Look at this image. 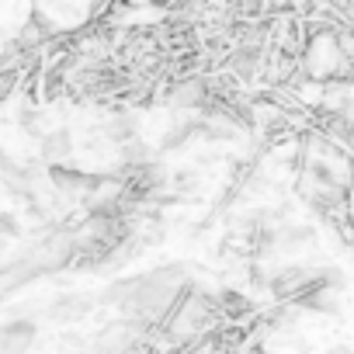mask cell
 Masks as SVG:
<instances>
[{"label":"cell","mask_w":354,"mask_h":354,"mask_svg":"<svg viewBox=\"0 0 354 354\" xmlns=\"http://www.w3.org/2000/svg\"><path fill=\"white\" fill-rule=\"evenodd\" d=\"M91 313V302L84 299V295H66V299H59L56 306H53V319L56 323H77V319H84Z\"/></svg>","instance_id":"cell-3"},{"label":"cell","mask_w":354,"mask_h":354,"mask_svg":"<svg viewBox=\"0 0 354 354\" xmlns=\"http://www.w3.org/2000/svg\"><path fill=\"white\" fill-rule=\"evenodd\" d=\"M11 236H18V223L11 216H0V243L11 240Z\"/></svg>","instance_id":"cell-6"},{"label":"cell","mask_w":354,"mask_h":354,"mask_svg":"<svg viewBox=\"0 0 354 354\" xmlns=\"http://www.w3.org/2000/svg\"><path fill=\"white\" fill-rule=\"evenodd\" d=\"M108 139H111V142H118V146L132 142V139H136V118H129V115L111 118V122H108Z\"/></svg>","instance_id":"cell-5"},{"label":"cell","mask_w":354,"mask_h":354,"mask_svg":"<svg viewBox=\"0 0 354 354\" xmlns=\"http://www.w3.org/2000/svg\"><path fill=\"white\" fill-rule=\"evenodd\" d=\"M330 354H351V351H347V347H333Z\"/></svg>","instance_id":"cell-7"},{"label":"cell","mask_w":354,"mask_h":354,"mask_svg":"<svg viewBox=\"0 0 354 354\" xmlns=\"http://www.w3.org/2000/svg\"><path fill=\"white\" fill-rule=\"evenodd\" d=\"M70 149H73L70 132H49V136L42 139V156H46V160H66Z\"/></svg>","instance_id":"cell-4"},{"label":"cell","mask_w":354,"mask_h":354,"mask_svg":"<svg viewBox=\"0 0 354 354\" xmlns=\"http://www.w3.org/2000/svg\"><path fill=\"white\" fill-rule=\"evenodd\" d=\"M35 340V326L32 323H8L0 330V354H25Z\"/></svg>","instance_id":"cell-2"},{"label":"cell","mask_w":354,"mask_h":354,"mask_svg":"<svg viewBox=\"0 0 354 354\" xmlns=\"http://www.w3.org/2000/svg\"><path fill=\"white\" fill-rule=\"evenodd\" d=\"M53 185L66 195H91L97 192L104 181L94 174H80V170H66V167H53Z\"/></svg>","instance_id":"cell-1"}]
</instances>
